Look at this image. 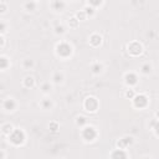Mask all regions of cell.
<instances>
[{
    "instance_id": "12",
    "label": "cell",
    "mask_w": 159,
    "mask_h": 159,
    "mask_svg": "<svg viewBox=\"0 0 159 159\" xmlns=\"http://www.w3.org/2000/svg\"><path fill=\"white\" fill-rule=\"evenodd\" d=\"M8 65H9L8 58H5V57H0V68H6L8 67Z\"/></svg>"
},
{
    "instance_id": "8",
    "label": "cell",
    "mask_w": 159,
    "mask_h": 159,
    "mask_svg": "<svg viewBox=\"0 0 159 159\" xmlns=\"http://www.w3.org/2000/svg\"><path fill=\"white\" fill-rule=\"evenodd\" d=\"M131 143H132V138H123V139H121V140L118 142V146L122 149V148H125L128 144H131Z\"/></svg>"
},
{
    "instance_id": "23",
    "label": "cell",
    "mask_w": 159,
    "mask_h": 159,
    "mask_svg": "<svg viewBox=\"0 0 159 159\" xmlns=\"http://www.w3.org/2000/svg\"><path fill=\"white\" fill-rule=\"evenodd\" d=\"M63 31H65L63 26H57V27H56V33H57V34H58V33H60V34H62Z\"/></svg>"
},
{
    "instance_id": "5",
    "label": "cell",
    "mask_w": 159,
    "mask_h": 159,
    "mask_svg": "<svg viewBox=\"0 0 159 159\" xmlns=\"http://www.w3.org/2000/svg\"><path fill=\"white\" fill-rule=\"evenodd\" d=\"M147 97H144V96H137L134 97V104H136L137 107H144L146 104H147Z\"/></svg>"
},
{
    "instance_id": "10",
    "label": "cell",
    "mask_w": 159,
    "mask_h": 159,
    "mask_svg": "<svg viewBox=\"0 0 159 159\" xmlns=\"http://www.w3.org/2000/svg\"><path fill=\"white\" fill-rule=\"evenodd\" d=\"M90 42H91L93 46H97L101 44V37L98 36V35H93L91 37V40H90Z\"/></svg>"
},
{
    "instance_id": "17",
    "label": "cell",
    "mask_w": 159,
    "mask_h": 159,
    "mask_svg": "<svg viewBox=\"0 0 159 159\" xmlns=\"http://www.w3.org/2000/svg\"><path fill=\"white\" fill-rule=\"evenodd\" d=\"M54 81H55V82H61V81H62V75L58 73V72L55 73V76H54Z\"/></svg>"
},
{
    "instance_id": "20",
    "label": "cell",
    "mask_w": 159,
    "mask_h": 159,
    "mask_svg": "<svg viewBox=\"0 0 159 159\" xmlns=\"http://www.w3.org/2000/svg\"><path fill=\"white\" fill-rule=\"evenodd\" d=\"M142 71H143L144 73H148V72L150 71V66H149V65H144V66L142 67Z\"/></svg>"
},
{
    "instance_id": "1",
    "label": "cell",
    "mask_w": 159,
    "mask_h": 159,
    "mask_svg": "<svg viewBox=\"0 0 159 159\" xmlns=\"http://www.w3.org/2000/svg\"><path fill=\"white\" fill-rule=\"evenodd\" d=\"M25 139V136H24L23 131L20 129H15L12 131L11 134H10V140H11L14 144H21Z\"/></svg>"
},
{
    "instance_id": "13",
    "label": "cell",
    "mask_w": 159,
    "mask_h": 159,
    "mask_svg": "<svg viewBox=\"0 0 159 159\" xmlns=\"http://www.w3.org/2000/svg\"><path fill=\"white\" fill-rule=\"evenodd\" d=\"M3 132L6 133V134H10V133L12 132V127L11 125H9V124L4 125V127H3Z\"/></svg>"
},
{
    "instance_id": "15",
    "label": "cell",
    "mask_w": 159,
    "mask_h": 159,
    "mask_svg": "<svg viewBox=\"0 0 159 159\" xmlns=\"http://www.w3.org/2000/svg\"><path fill=\"white\" fill-rule=\"evenodd\" d=\"M101 68H102V66H101V65H98V63H96V65H93V66H92V70H93V72H94V73H98V72L101 71Z\"/></svg>"
},
{
    "instance_id": "19",
    "label": "cell",
    "mask_w": 159,
    "mask_h": 159,
    "mask_svg": "<svg viewBox=\"0 0 159 159\" xmlns=\"http://www.w3.org/2000/svg\"><path fill=\"white\" fill-rule=\"evenodd\" d=\"M52 5H54L55 8H57V9H61V8H63V6H65V4H63V3H58V1L54 3Z\"/></svg>"
},
{
    "instance_id": "24",
    "label": "cell",
    "mask_w": 159,
    "mask_h": 159,
    "mask_svg": "<svg viewBox=\"0 0 159 159\" xmlns=\"http://www.w3.org/2000/svg\"><path fill=\"white\" fill-rule=\"evenodd\" d=\"M5 29H6L5 24H4V23H1V21H0V33H4V31H5Z\"/></svg>"
},
{
    "instance_id": "25",
    "label": "cell",
    "mask_w": 159,
    "mask_h": 159,
    "mask_svg": "<svg viewBox=\"0 0 159 159\" xmlns=\"http://www.w3.org/2000/svg\"><path fill=\"white\" fill-rule=\"evenodd\" d=\"M86 10H87V11L85 12V14H87V15H92V14H93V9H91V8H87Z\"/></svg>"
},
{
    "instance_id": "26",
    "label": "cell",
    "mask_w": 159,
    "mask_h": 159,
    "mask_svg": "<svg viewBox=\"0 0 159 159\" xmlns=\"http://www.w3.org/2000/svg\"><path fill=\"white\" fill-rule=\"evenodd\" d=\"M77 16H78V19H80V18H81V19H85L86 14H85L83 11H81V12H78V15H77Z\"/></svg>"
},
{
    "instance_id": "7",
    "label": "cell",
    "mask_w": 159,
    "mask_h": 159,
    "mask_svg": "<svg viewBox=\"0 0 159 159\" xmlns=\"http://www.w3.org/2000/svg\"><path fill=\"white\" fill-rule=\"evenodd\" d=\"M125 81L128 85H134V83H137V76L134 73H128L125 76Z\"/></svg>"
},
{
    "instance_id": "2",
    "label": "cell",
    "mask_w": 159,
    "mask_h": 159,
    "mask_svg": "<svg viewBox=\"0 0 159 159\" xmlns=\"http://www.w3.org/2000/svg\"><path fill=\"white\" fill-rule=\"evenodd\" d=\"M82 136H83V138H85L86 140H92V139H94V138H96L97 133H96V131H94V128H93V127H87V128H85V129H83Z\"/></svg>"
},
{
    "instance_id": "3",
    "label": "cell",
    "mask_w": 159,
    "mask_h": 159,
    "mask_svg": "<svg viewBox=\"0 0 159 159\" xmlns=\"http://www.w3.org/2000/svg\"><path fill=\"white\" fill-rule=\"evenodd\" d=\"M57 52H58V55L63 57L68 56L71 54V46L67 44H60V45H57Z\"/></svg>"
},
{
    "instance_id": "16",
    "label": "cell",
    "mask_w": 159,
    "mask_h": 159,
    "mask_svg": "<svg viewBox=\"0 0 159 159\" xmlns=\"http://www.w3.org/2000/svg\"><path fill=\"white\" fill-rule=\"evenodd\" d=\"M25 8H26L27 10H30V11L34 10L35 9V3H26V4H25Z\"/></svg>"
},
{
    "instance_id": "28",
    "label": "cell",
    "mask_w": 159,
    "mask_h": 159,
    "mask_svg": "<svg viewBox=\"0 0 159 159\" xmlns=\"http://www.w3.org/2000/svg\"><path fill=\"white\" fill-rule=\"evenodd\" d=\"M25 66H26V67L33 66V62H31V61H25Z\"/></svg>"
},
{
    "instance_id": "14",
    "label": "cell",
    "mask_w": 159,
    "mask_h": 159,
    "mask_svg": "<svg viewBox=\"0 0 159 159\" xmlns=\"http://www.w3.org/2000/svg\"><path fill=\"white\" fill-rule=\"evenodd\" d=\"M25 85H26V87H31L34 85V78L33 77H26L25 78Z\"/></svg>"
},
{
    "instance_id": "21",
    "label": "cell",
    "mask_w": 159,
    "mask_h": 159,
    "mask_svg": "<svg viewBox=\"0 0 159 159\" xmlns=\"http://www.w3.org/2000/svg\"><path fill=\"white\" fill-rule=\"evenodd\" d=\"M42 106H44V108H50V107H51V102H50V101H44V102H42Z\"/></svg>"
},
{
    "instance_id": "6",
    "label": "cell",
    "mask_w": 159,
    "mask_h": 159,
    "mask_svg": "<svg viewBox=\"0 0 159 159\" xmlns=\"http://www.w3.org/2000/svg\"><path fill=\"white\" fill-rule=\"evenodd\" d=\"M112 159H127V154L123 149H118V150L113 152Z\"/></svg>"
},
{
    "instance_id": "30",
    "label": "cell",
    "mask_w": 159,
    "mask_h": 159,
    "mask_svg": "<svg viewBox=\"0 0 159 159\" xmlns=\"http://www.w3.org/2000/svg\"><path fill=\"white\" fill-rule=\"evenodd\" d=\"M3 44H4V39H3V37L0 36V46L3 45Z\"/></svg>"
},
{
    "instance_id": "4",
    "label": "cell",
    "mask_w": 159,
    "mask_h": 159,
    "mask_svg": "<svg viewBox=\"0 0 159 159\" xmlns=\"http://www.w3.org/2000/svg\"><path fill=\"white\" fill-rule=\"evenodd\" d=\"M85 106H86V108L88 109V111H96L97 109V106H98V103L96 101V98H93V97H90V98H87L86 100V102H85Z\"/></svg>"
},
{
    "instance_id": "11",
    "label": "cell",
    "mask_w": 159,
    "mask_h": 159,
    "mask_svg": "<svg viewBox=\"0 0 159 159\" xmlns=\"http://www.w3.org/2000/svg\"><path fill=\"white\" fill-rule=\"evenodd\" d=\"M134 46H136V47H134L133 50H129V51H131L133 55H138V54H140V51H142V47H140V45H139V44H137V42H134Z\"/></svg>"
},
{
    "instance_id": "27",
    "label": "cell",
    "mask_w": 159,
    "mask_h": 159,
    "mask_svg": "<svg viewBox=\"0 0 159 159\" xmlns=\"http://www.w3.org/2000/svg\"><path fill=\"white\" fill-rule=\"evenodd\" d=\"M5 9H6V8H5V5H4V4H1V5H0V12H4V11H5Z\"/></svg>"
},
{
    "instance_id": "9",
    "label": "cell",
    "mask_w": 159,
    "mask_h": 159,
    "mask_svg": "<svg viewBox=\"0 0 159 159\" xmlns=\"http://www.w3.org/2000/svg\"><path fill=\"white\" fill-rule=\"evenodd\" d=\"M4 107H5V109H8V111H12V109L15 108V102H14V100H6L5 103H4Z\"/></svg>"
},
{
    "instance_id": "29",
    "label": "cell",
    "mask_w": 159,
    "mask_h": 159,
    "mask_svg": "<svg viewBox=\"0 0 159 159\" xmlns=\"http://www.w3.org/2000/svg\"><path fill=\"white\" fill-rule=\"evenodd\" d=\"M127 97H133V92L128 91V92H127Z\"/></svg>"
},
{
    "instance_id": "18",
    "label": "cell",
    "mask_w": 159,
    "mask_h": 159,
    "mask_svg": "<svg viewBox=\"0 0 159 159\" xmlns=\"http://www.w3.org/2000/svg\"><path fill=\"white\" fill-rule=\"evenodd\" d=\"M86 123V118H83V117H80L78 119H77V124L78 125H83Z\"/></svg>"
},
{
    "instance_id": "31",
    "label": "cell",
    "mask_w": 159,
    "mask_h": 159,
    "mask_svg": "<svg viewBox=\"0 0 159 159\" xmlns=\"http://www.w3.org/2000/svg\"><path fill=\"white\" fill-rule=\"evenodd\" d=\"M3 158V152H0V159Z\"/></svg>"
},
{
    "instance_id": "22",
    "label": "cell",
    "mask_w": 159,
    "mask_h": 159,
    "mask_svg": "<svg viewBox=\"0 0 159 159\" xmlns=\"http://www.w3.org/2000/svg\"><path fill=\"white\" fill-rule=\"evenodd\" d=\"M50 88H51V86H50L49 83H45V85L42 86V91H44V92H47Z\"/></svg>"
}]
</instances>
